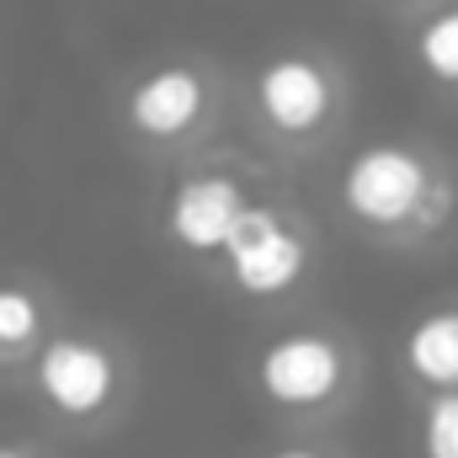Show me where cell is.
<instances>
[{
  "mask_svg": "<svg viewBox=\"0 0 458 458\" xmlns=\"http://www.w3.org/2000/svg\"><path fill=\"white\" fill-rule=\"evenodd\" d=\"M234 113V75L225 59L203 48H165L155 59H139L123 70L107 97L117 144L149 165L165 171L208 144H219Z\"/></svg>",
  "mask_w": 458,
  "mask_h": 458,
  "instance_id": "cell-1",
  "label": "cell"
},
{
  "mask_svg": "<svg viewBox=\"0 0 458 458\" xmlns=\"http://www.w3.org/2000/svg\"><path fill=\"white\" fill-rule=\"evenodd\" d=\"M139 384H144L139 346L102 320H64L32 357V368L16 378L43 432L75 443L123 432L139 405Z\"/></svg>",
  "mask_w": 458,
  "mask_h": 458,
  "instance_id": "cell-2",
  "label": "cell"
},
{
  "mask_svg": "<svg viewBox=\"0 0 458 458\" xmlns=\"http://www.w3.org/2000/svg\"><path fill=\"white\" fill-rule=\"evenodd\" d=\"M234 113L272 165L310 160L336 144L352 113V81L346 64L320 43H277L261 59H250L234 81Z\"/></svg>",
  "mask_w": 458,
  "mask_h": 458,
  "instance_id": "cell-3",
  "label": "cell"
},
{
  "mask_svg": "<svg viewBox=\"0 0 458 458\" xmlns=\"http://www.w3.org/2000/svg\"><path fill=\"white\" fill-rule=\"evenodd\" d=\"M331 203L373 245H432L458 219L454 171L416 139H368L336 165Z\"/></svg>",
  "mask_w": 458,
  "mask_h": 458,
  "instance_id": "cell-4",
  "label": "cell"
},
{
  "mask_svg": "<svg viewBox=\"0 0 458 458\" xmlns=\"http://www.w3.org/2000/svg\"><path fill=\"white\" fill-rule=\"evenodd\" d=\"M155 192H149V234L155 245L187 267V272H203L225 240L234 234V225L267 198L283 187L277 165L250 149V144H208L165 171H155Z\"/></svg>",
  "mask_w": 458,
  "mask_h": 458,
  "instance_id": "cell-5",
  "label": "cell"
},
{
  "mask_svg": "<svg viewBox=\"0 0 458 458\" xmlns=\"http://www.w3.org/2000/svg\"><path fill=\"white\" fill-rule=\"evenodd\" d=\"M357 389H362V352L342 326L326 320L277 326L245 357L250 405L288 432L331 427L336 416H346Z\"/></svg>",
  "mask_w": 458,
  "mask_h": 458,
  "instance_id": "cell-6",
  "label": "cell"
},
{
  "mask_svg": "<svg viewBox=\"0 0 458 458\" xmlns=\"http://www.w3.org/2000/svg\"><path fill=\"white\" fill-rule=\"evenodd\" d=\"M315 267H320V234L310 225V214L277 187L234 225L225 250L198 277L234 304L277 310V304H293L315 283Z\"/></svg>",
  "mask_w": 458,
  "mask_h": 458,
  "instance_id": "cell-7",
  "label": "cell"
},
{
  "mask_svg": "<svg viewBox=\"0 0 458 458\" xmlns=\"http://www.w3.org/2000/svg\"><path fill=\"white\" fill-rule=\"evenodd\" d=\"M64 299L38 272H0V384L16 389V378L32 368V357L64 326Z\"/></svg>",
  "mask_w": 458,
  "mask_h": 458,
  "instance_id": "cell-8",
  "label": "cell"
},
{
  "mask_svg": "<svg viewBox=\"0 0 458 458\" xmlns=\"http://www.w3.org/2000/svg\"><path fill=\"white\" fill-rule=\"evenodd\" d=\"M400 373L421 394H448L458 389V299L421 310L400 331Z\"/></svg>",
  "mask_w": 458,
  "mask_h": 458,
  "instance_id": "cell-9",
  "label": "cell"
},
{
  "mask_svg": "<svg viewBox=\"0 0 458 458\" xmlns=\"http://www.w3.org/2000/svg\"><path fill=\"white\" fill-rule=\"evenodd\" d=\"M411 59L427 86L458 91V5H437L411 32Z\"/></svg>",
  "mask_w": 458,
  "mask_h": 458,
  "instance_id": "cell-10",
  "label": "cell"
},
{
  "mask_svg": "<svg viewBox=\"0 0 458 458\" xmlns=\"http://www.w3.org/2000/svg\"><path fill=\"white\" fill-rule=\"evenodd\" d=\"M416 448H421V458H458V389L427 394L421 427H416Z\"/></svg>",
  "mask_w": 458,
  "mask_h": 458,
  "instance_id": "cell-11",
  "label": "cell"
},
{
  "mask_svg": "<svg viewBox=\"0 0 458 458\" xmlns=\"http://www.w3.org/2000/svg\"><path fill=\"white\" fill-rule=\"evenodd\" d=\"M250 458H342V454H331L326 443L293 432V437H283V443H272V448H261V454H250Z\"/></svg>",
  "mask_w": 458,
  "mask_h": 458,
  "instance_id": "cell-12",
  "label": "cell"
},
{
  "mask_svg": "<svg viewBox=\"0 0 458 458\" xmlns=\"http://www.w3.org/2000/svg\"><path fill=\"white\" fill-rule=\"evenodd\" d=\"M0 458H59L54 454V443L48 437H0Z\"/></svg>",
  "mask_w": 458,
  "mask_h": 458,
  "instance_id": "cell-13",
  "label": "cell"
},
{
  "mask_svg": "<svg viewBox=\"0 0 458 458\" xmlns=\"http://www.w3.org/2000/svg\"><path fill=\"white\" fill-rule=\"evenodd\" d=\"M389 5H427V0H389Z\"/></svg>",
  "mask_w": 458,
  "mask_h": 458,
  "instance_id": "cell-14",
  "label": "cell"
}]
</instances>
